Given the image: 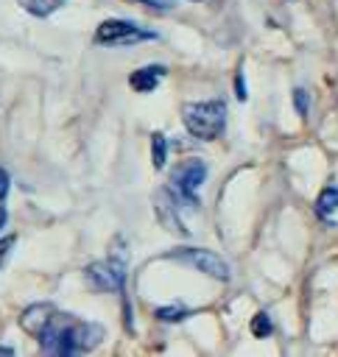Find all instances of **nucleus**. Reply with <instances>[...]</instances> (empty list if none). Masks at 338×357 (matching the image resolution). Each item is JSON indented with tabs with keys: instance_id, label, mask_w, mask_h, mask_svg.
I'll return each mask as SVG.
<instances>
[{
	"instance_id": "obj_1",
	"label": "nucleus",
	"mask_w": 338,
	"mask_h": 357,
	"mask_svg": "<svg viewBox=\"0 0 338 357\" xmlns=\"http://www.w3.org/2000/svg\"><path fill=\"white\" fill-rule=\"evenodd\" d=\"M101 337H103L101 324L56 312L53 321L47 324V329L39 335V343H42V351H47V354L73 357V354H84V351L95 349L101 343Z\"/></svg>"
},
{
	"instance_id": "obj_2",
	"label": "nucleus",
	"mask_w": 338,
	"mask_h": 357,
	"mask_svg": "<svg viewBox=\"0 0 338 357\" xmlns=\"http://www.w3.org/2000/svg\"><path fill=\"white\" fill-rule=\"evenodd\" d=\"M182 123L196 139H215V137H221V131L226 126V106H223V100L184 103Z\"/></svg>"
},
{
	"instance_id": "obj_3",
	"label": "nucleus",
	"mask_w": 338,
	"mask_h": 357,
	"mask_svg": "<svg viewBox=\"0 0 338 357\" xmlns=\"http://www.w3.org/2000/svg\"><path fill=\"white\" fill-rule=\"evenodd\" d=\"M204 181H207V165L198 156H193V159H184L173 167L168 190L179 206H198V187Z\"/></svg>"
},
{
	"instance_id": "obj_4",
	"label": "nucleus",
	"mask_w": 338,
	"mask_h": 357,
	"mask_svg": "<svg viewBox=\"0 0 338 357\" xmlns=\"http://www.w3.org/2000/svg\"><path fill=\"white\" fill-rule=\"evenodd\" d=\"M156 39V31H148L142 25H137L134 20H106L98 25L95 31V42L98 45H137V42H148Z\"/></svg>"
},
{
	"instance_id": "obj_5",
	"label": "nucleus",
	"mask_w": 338,
	"mask_h": 357,
	"mask_svg": "<svg viewBox=\"0 0 338 357\" xmlns=\"http://www.w3.org/2000/svg\"><path fill=\"white\" fill-rule=\"evenodd\" d=\"M170 259H179V262H184V265H190V268H196V271H201L218 282L232 279L229 262L210 248H176V251H170Z\"/></svg>"
},
{
	"instance_id": "obj_6",
	"label": "nucleus",
	"mask_w": 338,
	"mask_h": 357,
	"mask_svg": "<svg viewBox=\"0 0 338 357\" xmlns=\"http://www.w3.org/2000/svg\"><path fill=\"white\" fill-rule=\"evenodd\" d=\"M87 279L98 287V290H106V293H120L123 290V279H126V271H123V259H109V262H92L87 268Z\"/></svg>"
},
{
	"instance_id": "obj_7",
	"label": "nucleus",
	"mask_w": 338,
	"mask_h": 357,
	"mask_svg": "<svg viewBox=\"0 0 338 357\" xmlns=\"http://www.w3.org/2000/svg\"><path fill=\"white\" fill-rule=\"evenodd\" d=\"M53 315H56V307L47 304V301H39V304H31L28 310H22L20 326H22L25 332H31V335L39 337V335L47 329V324L53 321Z\"/></svg>"
},
{
	"instance_id": "obj_8",
	"label": "nucleus",
	"mask_w": 338,
	"mask_h": 357,
	"mask_svg": "<svg viewBox=\"0 0 338 357\" xmlns=\"http://www.w3.org/2000/svg\"><path fill=\"white\" fill-rule=\"evenodd\" d=\"M176 198L170 195V190H165L162 195H156V215H159V220H162V226H168L170 231H176V234H187V229L182 226V220H179V215H176Z\"/></svg>"
},
{
	"instance_id": "obj_9",
	"label": "nucleus",
	"mask_w": 338,
	"mask_h": 357,
	"mask_svg": "<svg viewBox=\"0 0 338 357\" xmlns=\"http://www.w3.org/2000/svg\"><path fill=\"white\" fill-rule=\"evenodd\" d=\"M165 67L162 64H148V67H140V70H134L131 75H128V84L137 89V92H154L156 89V84L165 78Z\"/></svg>"
},
{
	"instance_id": "obj_10",
	"label": "nucleus",
	"mask_w": 338,
	"mask_h": 357,
	"mask_svg": "<svg viewBox=\"0 0 338 357\" xmlns=\"http://www.w3.org/2000/svg\"><path fill=\"white\" fill-rule=\"evenodd\" d=\"M316 212L318 218L332 223V212H338V187H324L316 198Z\"/></svg>"
},
{
	"instance_id": "obj_11",
	"label": "nucleus",
	"mask_w": 338,
	"mask_h": 357,
	"mask_svg": "<svg viewBox=\"0 0 338 357\" xmlns=\"http://www.w3.org/2000/svg\"><path fill=\"white\" fill-rule=\"evenodd\" d=\"M17 3L34 17H50L53 11H59L64 6V0H17Z\"/></svg>"
},
{
	"instance_id": "obj_12",
	"label": "nucleus",
	"mask_w": 338,
	"mask_h": 357,
	"mask_svg": "<svg viewBox=\"0 0 338 357\" xmlns=\"http://www.w3.org/2000/svg\"><path fill=\"white\" fill-rule=\"evenodd\" d=\"M151 162L156 170H162V165L168 162V139L162 131H154L151 134Z\"/></svg>"
},
{
	"instance_id": "obj_13",
	"label": "nucleus",
	"mask_w": 338,
	"mask_h": 357,
	"mask_svg": "<svg viewBox=\"0 0 338 357\" xmlns=\"http://www.w3.org/2000/svg\"><path fill=\"white\" fill-rule=\"evenodd\" d=\"M187 315H190V310L182 307V304H170V307H159V310H156V318H159V321H168V324L182 321V318H187Z\"/></svg>"
},
{
	"instance_id": "obj_14",
	"label": "nucleus",
	"mask_w": 338,
	"mask_h": 357,
	"mask_svg": "<svg viewBox=\"0 0 338 357\" xmlns=\"http://www.w3.org/2000/svg\"><path fill=\"white\" fill-rule=\"evenodd\" d=\"M271 332H274V324H271L268 312H257V315L251 318V335H254V337H268Z\"/></svg>"
},
{
	"instance_id": "obj_15",
	"label": "nucleus",
	"mask_w": 338,
	"mask_h": 357,
	"mask_svg": "<svg viewBox=\"0 0 338 357\" xmlns=\"http://www.w3.org/2000/svg\"><path fill=\"white\" fill-rule=\"evenodd\" d=\"M293 106H296V114H299V117H307L310 98H307V92H304L302 86H296V89H293Z\"/></svg>"
},
{
	"instance_id": "obj_16",
	"label": "nucleus",
	"mask_w": 338,
	"mask_h": 357,
	"mask_svg": "<svg viewBox=\"0 0 338 357\" xmlns=\"http://www.w3.org/2000/svg\"><path fill=\"white\" fill-rule=\"evenodd\" d=\"M11 245H14V237L0 240V268H3V262L8 259V254H11Z\"/></svg>"
},
{
	"instance_id": "obj_17",
	"label": "nucleus",
	"mask_w": 338,
	"mask_h": 357,
	"mask_svg": "<svg viewBox=\"0 0 338 357\" xmlns=\"http://www.w3.org/2000/svg\"><path fill=\"white\" fill-rule=\"evenodd\" d=\"M140 3H145V6H151L156 11H170L173 8V0H140Z\"/></svg>"
},
{
	"instance_id": "obj_18",
	"label": "nucleus",
	"mask_w": 338,
	"mask_h": 357,
	"mask_svg": "<svg viewBox=\"0 0 338 357\" xmlns=\"http://www.w3.org/2000/svg\"><path fill=\"white\" fill-rule=\"evenodd\" d=\"M8 190H11V178H8V173L0 167V201H6Z\"/></svg>"
},
{
	"instance_id": "obj_19",
	"label": "nucleus",
	"mask_w": 338,
	"mask_h": 357,
	"mask_svg": "<svg viewBox=\"0 0 338 357\" xmlns=\"http://www.w3.org/2000/svg\"><path fill=\"white\" fill-rule=\"evenodd\" d=\"M235 95H237V100H246V84H243V73H237V75H235Z\"/></svg>"
},
{
	"instance_id": "obj_20",
	"label": "nucleus",
	"mask_w": 338,
	"mask_h": 357,
	"mask_svg": "<svg viewBox=\"0 0 338 357\" xmlns=\"http://www.w3.org/2000/svg\"><path fill=\"white\" fill-rule=\"evenodd\" d=\"M6 220H8V212H6V206H3V204H0V229H3V226H6Z\"/></svg>"
},
{
	"instance_id": "obj_21",
	"label": "nucleus",
	"mask_w": 338,
	"mask_h": 357,
	"mask_svg": "<svg viewBox=\"0 0 338 357\" xmlns=\"http://www.w3.org/2000/svg\"><path fill=\"white\" fill-rule=\"evenodd\" d=\"M0 354H14V349L11 346H0Z\"/></svg>"
},
{
	"instance_id": "obj_22",
	"label": "nucleus",
	"mask_w": 338,
	"mask_h": 357,
	"mask_svg": "<svg viewBox=\"0 0 338 357\" xmlns=\"http://www.w3.org/2000/svg\"><path fill=\"white\" fill-rule=\"evenodd\" d=\"M193 3H201V0H193Z\"/></svg>"
}]
</instances>
